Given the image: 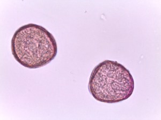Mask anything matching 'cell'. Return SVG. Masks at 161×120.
Returning <instances> with one entry per match:
<instances>
[{
  "label": "cell",
  "mask_w": 161,
  "mask_h": 120,
  "mask_svg": "<svg viewBox=\"0 0 161 120\" xmlns=\"http://www.w3.org/2000/svg\"><path fill=\"white\" fill-rule=\"evenodd\" d=\"M11 51L19 63L29 69L46 66L58 53L57 41L42 26L26 24L16 30L11 39Z\"/></svg>",
  "instance_id": "1"
},
{
  "label": "cell",
  "mask_w": 161,
  "mask_h": 120,
  "mask_svg": "<svg viewBox=\"0 0 161 120\" xmlns=\"http://www.w3.org/2000/svg\"><path fill=\"white\" fill-rule=\"evenodd\" d=\"M134 80L130 71L117 61L105 60L96 67L89 82V90L96 100L113 104L132 96Z\"/></svg>",
  "instance_id": "2"
}]
</instances>
